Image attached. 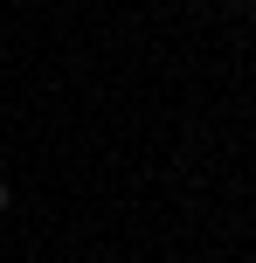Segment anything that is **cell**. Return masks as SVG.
I'll list each match as a JSON object with an SVG mask.
<instances>
[{"label":"cell","instance_id":"6da1fadb","mask_svg":"<svg viewBox=\"0 0 256 263\" xmlns=\"http://www.w3.org/2000/svg\"><path fill=\"white\" fill-rule=\"evenodd\" d=\"M7 201H14V194H7V180H0V208H7Z\"/></svg>","mask_w":256,"mask_h":263},{"label":"cell","instance_id":"7a4b0ae2","mask_svg":"<svg viewBox=\"0 0 256 263\" xmlns=\"http://www.w3.org/2000/svg\"><path fill=\"white\" fill-rule=\"evenodd\" d=\"M229 7H249V0H229Z\"/></svg>","mask_w":256,"mask_h":263}]
</instances>
